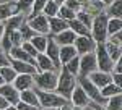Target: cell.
Instances as JSON below:
<instances>
[{
    "label": "cell",
    "mask_w": 122,
    "mask_h": 110,
    "mask_svg": "<svg viewBox=\"0 0 122 110\" xmlns=\"http://www.w3.org/2000/svg\"><path fill=\"white\" fill-rule=\"evenodd\" d=\"M75 86H76V76L68 73L65 66H60V73L57 74L56 92L60 94L62 97H65V99H70V94H72Z\"/></svg>",
    "instance_id": "obj_1"
},
{
    "label": "cell",
    "mask_w": 122,
    "mask_h": 110,
    "mask_svg": "<svg viewBox=\"0 0 122 110\" xmlns=\"http://www.w3.org/2000/svg\"><path fill=\"white\" fill-rule=\"evenodd\" d=\"M34 91H36V96H38L39 107H44V109H59V107H62L64 104L68 102V99L62 97L56 91H42V89H38V87Z\"/></svg>",
    "instance_id": "obj_2"
},
{
    "label": "cell",
    "mask_w": 122,
    "mask_h": 110,
    "mask_svg": "<svg viewBox=\"0 0 122 110\" xmlns=\"http://www.w3.org/2000/svg\"><path fill=\"white\" fill-rule=\"evenodd\" d=\"M106 24H107V15L101 11L99 15H96L93 19H91V26H90V34L94 39V42H106L107 39V29H106Z\"/></svg>",
    "instance_id": "obj_3"
},
{
    "label": "cell",
    "mask_w": 122,
    "mask_h": 110,
    "mask_svg": "<svg viewBox=\"0 0 122 110\" xmlns=\"http://www.w3.org/2000/svg\"><path fill=\"white\" fill-rule=\"evenodd\" d=\"M33 81L38 89L42 91H56L57 73L56 71H36L33 74Z\"/></svg>",
    "instance_id": "obj_4"
},
{
    "label": "cell",
    "mask_w": 122,
    "mask_h": 110,
    "mask_svg": "<svg viewBox=\"0 0 122 110\" xmlns=\"http://www.w3.org/2000/svg\"><path fill=\"white\" fill-rule=\"evenodd\" d=\"M76 82L81 86V89L86 92V96L90 97V101H91V102L101 104V105H104V104H106V101H107V99L101 96L99 87H96L93 82L88 79V76H76Z\"/></svg>",
    "instance_id": "obj_5"
},
{
    "label": "cell",
    "mask_w": 122,
    "mask_h": 110,
    "mask_svg": "<svg viewBox=\"0 0 122 110\" xmlns=\"http://www.w3.org/2000/svg\"><path fill=\"white\" fill-rule=\"evenodd\" d=\"M94 57H96L98 70L106 71V73H111V71H112L114 62L111 60V57L107 55V52H106L104 42H96V47H94Z\"/></svg>",
    "instance_id": "obj_6"
},
{
    "label": "cell",
    "mask_w": 122,
    "mask_h": 110,
    "mask_svg": "<svg viewBox=\"0 0 122 110\" xmlns=\"http://www.w3.org/2000/svg\"><path fill=\"white\" fill-rule=\"evenodd\" d=\"M78 74L76 76H88V74L98 70V65H96V57H94V50L93 52H88V54L78 55Z\"/></svg>",
    "instance_id": "obj_7"
},
{
    "label": "cell",
    "mask_w": 122,
    "mask_h": 110,
    "mask_svg": "<svg viewBox=\"0 0 122 110\" xmlns=\"http://www.w3.org/2000/svg\"><path fill=\"white\" fill-rule=\"evenodd\" d=\"M29 26L33 28L38 34H49V23H47V16L42 15V13H38V15H33V16H28L25 19Z\"/></svg>",
    "instance_id": "obj_8"
},
{
    "label": "cell",
    "mask_w": 122,
    "mask_h": 110,
    "mask_svg": "<svg viewBox=\"0 0 122 110\" xmlns=\"http://www.w3.org/2000/svg\"><path fill=\"white\" fill-rule=\"evenodd\" d=\"M73 47L76 50V55H83V54H88V52H93L94 47H96V42L91 37V34L90 36H76Z\"/></svg>",
    "instance_id": "obj_9"
},
{
    "label": "cell",
    "mask_w": 122,
    "mask_h": 110,
    "mask_svg": "<svg viewBox=\"0 0 122 110\" xmlns=\"http://www.w3.org/2000/svg\"><path fill=\"white\" fill-rule=\"evenodd\" d=\"M70 104L73 105V107H86L88 104H90V97L86 96V92L81 89V86L76 82V86L73 87V91H72V94H70Z\"/></svg>",
    "instance_id": "obj_10"
},
{
    "label": "cell",
    "mask_w": 122,
    "mask_h": 110,
    "mask_svg": "<svg viewBox=\"0 0 122 110\" xmlns=\"http://www.w3.org/2000/svg\"><path fill=\"white\" fill-rule=\"evenodd\" d=\"M0 96L8 102L10 105H15L20 101V91L15 89V86L11 82H3L0 86Z\"/></svg>",
    "instance_id": "obj_11"
},
{
    "label": "cell",
    "mask_w": 122,
    "mask_h": 110,
    "mask_svg": "<svg viewBox=\"0 0 122 110\" xmlns=\"http://www.w3.org/2000/svg\"><path fill=\"white\" fill-rule=\"evenodd\" d=\"M59 49L60 46L57 44L56 41L52 39L51 34H47V46H46V50H44V54L52 60V63L56 65L57 70H60V62H59Z\"/></svg>",
    "instance_id": "obj_12"
},
{
    "label": "cell",
    "mask_w": 122,
    "mask_h": 110,
    "mask_svg": "<svg viewBox=\"0 0 122 110\" xmlns=\"http://www.w3.org/2000/svg\"><path fill=\"white\" fill-rule=\"evenodd\" d=\"M88 79L93 82L96 87H103V86H106L107 82L112 81V74L111 73H106V71H101V70H94V71H91V73L88 74Z\"/></svg>",
    "instance_id": "obj_13"
},
{
    "label": "cell",
    "mask_w": 122,
    "mask_h": 110,
    "mask_svg": "<svg viewBox=\"0 0 122 110\" xmlns=\"http://www.w3.org/2000/svg\"><path fill=\"white\" fill-rule=\"evenodd\" d=\"M11 84L15 86L16 91H25V89H29L34 86V81H33V74H26V73H18L16 78L11 81Z\"/></svg>",
    "instance_id": "obj_14"
},
{
    "label": "cell",
    "mask_w": 122,
    "mask_h": 110,
    "mask_svg": "<svg viewBox=\"0 0 122 110\" xmlns=\"http://www.w3.org/2000/svg\"><path fill=\"white\" fill-rule=\"evenodd\" d=\"M34 60H36V70L38 71H57L56 65L52 63V60L44 52H38Z\"/></svg>",
    "instance_id": "obj_15"
},
{
    "label": "cell",
    "mask_w": 122,
    "mask_h": 110,
    "mask_svg": "<svg viewBox=\"0 0 122 110\" xmlns=\"http://www.w3.org/2000/svg\"><path fill=\"white\" fill-rule=\"evenodd\" d=\"M75 37H76V34L70 29V28H67V29H64V31L54 34L52 39L56 41L59 46H72V44L75 42Z\"/></svg>",
    "instance_id": "obj_16"
},
{
    "label": "cell",
    "mask_w": 122,
    "mask_h": 110,
    "mask_svg": "<svg viewBox=\"0 0 122 110\" xmlns=\"http://www.w3.org/2000/svg\"><path fill=\"white\" fill-rule=\"evenodd\" d=\"M7 54H8V57H10V58H13V60L28 62V63H31V65H34V66H36V60H34L29 54H26V52L21 49V46H13Z\"/></svg>",
    "instance_id": "obj_17"
},
{
    "label": "cell",
    "mask_w": 122,
    "mask_h": 110,
    "mask_svg": "<svg viewBox=\"0 0 122 110\" xmlns=\"http://www.w3.org/2000/svg\"><path fill=\"white\" fill-rule=\"evenodd\" d=\"M10 66L16 71V73H26V74H34L38 70L34 65L28 63V62H21V60H13L10 58Z\"/></svg>",
    "instance_id": "obj_18"
},
{
    "label": "cell",
    "mask_w": 122,
    "mask_h": 110,
    "mask_svg": "<svg viewBox=\"0 0 122 110\" xmlns=\"http://www.w3.org/2000/svg\"><path fill=\"white\" fill-rule=\"evenodd\" d=\"M47 23H49V34H51V36H54V34H57V32H60V31H64V29L68 28L65 19L59 18L57 15L47 18Z\"/></svg>",
    "instance_id": "obj_19"
},
{
    "label": "cell",
    "mask_w": 122,
    "mask_h": 110,
    "mask_svg": "<svg viewBox=\"0 0 122 110\" xmlns=\"http://www.w3.org/2000/svg\"><path fill=\"white\" fill-rule=\"evenodd\" d=\"M16 13H20L16 2H5V3H0V23L5 21L7 18H10L11 15H16Z\"/></svg>",
    "instance_id": "obj_20"
},
{
    "label": "cell",
    "mask_w": 122,
    "mask_h": 110,
    "mask_svg": "<svg viewBox=\"0 0 122 110\" xmlns=\"http://www.w3.org/2000/svg\"><path fill=\"white\" fill-rule=\"evenodd\" d=\"M104 5L99 2V0H86L83 3V7H81V10H85L91 18H94L96 15H99L101 11H104Z\"/></svg>",
    "instance_id": "obj_21"
},
{
    "label": "cell",
    "mask_w": 122,
    "mask_h": 110,
    "mask_svg": "<svg viewBox=\"0 0 122 110\" xmlns=\"http://www.w3.org/2000/svg\"><path fill=\"white\" fill-rule=\"evenodd\" d=\"M75 55H76V50H75V47H73V44L72 46H60V49H59V62H60V66L65 65Z\"/></svg>",
    "instance_id": "obj_22"
},
{
    "label": "cell",
    "mask_w": 122,
    "mask_h": 110,
    "mask_svg": "<svg viewBox=\"0 0 122 110\" xmlns=\"http://www.w3.org/2000/svg\"><path fill=\"white\" fill-rule=\"evenodd\" d=\"M20 101L25 102V104H29V105H34V107H39L38 96H36V91L33 87L25 89V91H20Z\"/></svg>",
    "instance_id": "obj_23"
},
{
    "label": "cell",
    "mask_w": 122,
    "mask_h": 110,
    "mask_svg": "<svg viewBox=\"0 0 122 110\" xmlns=\"http://www.w3.org/2000/svg\"><path fill=\"white\" fill-rule=\"evenodd\" d=\"M23 21H25V16H23V15H20V13H16V15H11L10 18H7L5 21H2V24H3L5 29L13 31V29H18V28L21 26V23H23Z\"/></svg>",
    "instance_id": "obj_24"
},
{
    "label": "cell",
    "mask_w": 122,
    "mask_h": 110,
    "mask_svg": "<svg viewBox=\"0 0 122 110\" xmlns=\"http://www.w3.org/2000/svg\"><path fill=\"white\" fill-rule=\"evenodd\" d=\"M67 24H68V28L75 32L76 36H90V28H86L83 23H80L76 18L67 21Z\"/></svg>",
    "instance_id": "obj_25"
},
{
    "label": "cell",
    "mask_w": 122,
    "mask_h": 110,
    "mask_svg": "<svg viewBox=\"0 0 122 110\" xmlns=\"http://www.w3.org/2000/svg\"><path fill=\"white\" fill-rule=\"evenodd\" d=\"M104 13L107 18H122V0H112Z\"/></svg>",
    "instance_id": "obj_26"
},
{
    "label": "cell",
    "mask_w": 122,
    "mask_h": 110,
    "mask_svg": "<svg viewBox=\"0 0 122 110\" xmlns=\"http://www.w3.org/2000/svg\"><path fill=\"white\" fill-rule=\"evenodd\" d=\"M104 49H106V52H107V55L111 57V60H112L114 63H116L117 60H121V57H122L121 46H116V44H112V42L106 41V42H104Z\"/></svg>",
    "instance_id": "obj_27"
},
{
    "label": "cell",
    "mask_w": 122,
    "mask_h": 110,
    "mask_svg": "<svg viewBox=\"0 0 122 110\" xmlns=\"http://www.w3.org/2000/svg\"><path fill=\"white\" fill-rule=\"evenodd\" d=\"M99 92H101V96H103V97H106V99H107V97H111V96L121 94V92H122V87H121V86H116V84L111 81V82H107L106 86H103V87L99 89Z\"/></svg>",
    "instance_id": "obj_28"
},
{
    "label": "cell",
    "mask_w": 122,
    "mask_h": 110,
    "mask_svg": "<svg viewBox=\"0 0 122 110\" xmlns=\"http://www.w3.org/2000/svg\"><path fill=\"white\" fill-rule=\"evenodd\" d=\"M104 107L107 110H122V96L121 94H116V96L107 97Z\"/></svg>",
    "instance_id": "obj_29"
},
{
    "label": "cell",
    "mask_w": 122,
    "mask_h": 110,
    "mask_svg": "<svg viewBox=\"0 0 122 110\" xmlns=\"http://www.w3.org/2000/svg\"><path fill=\"white\" fill-rule=\"evenodd\" d=\"M29 42L36 47L38 52H44L46 50V46H47V36L46 34H36L34 37H31Z\"/></svg>",
    "instance_id": "obj_30"
},
{
    "label": "cell",
    "mask_w": 122,
    "mask_h": 110,
    "mask_svg": "<svg viewBox=\"0 0 122 110\" xmlns=\"http://www.w3.org/2000/svg\"><path fill=\"white\" fill-rule=\"evenodd\" d=\"M57 11H59V3H56L54 0H47L46 3H44V7H42V10H41V13L46 15L47 18L56 16Z\"/></svg>",
    "instance_id": "obj_31"
},
{
    "label": "cell",
    "mask_w": 122,
    "mask_h": 110,
    "mask_svg": "<svg viewBox=\"0 0 122 110\" xmlns=\"http://www.w3.org/2000/svg\"><path fill=\"white\" fill-rule=\"evenodd\" d=\"M18 31H20V34H21V37H23V42H25V41H31V37H34L36 34H38L26 21L21 23V26L18 28Z\"/></svg>",
    "instance_id": "obj_32"
},
{
    "label": "cell",
    "mask_w": 122,
    "mask_h": 110,
    "mask_svg": "<svg viewBox=\"0 0 122 110\" xmlns=\"http://www.w3.org/2000/svg\"><path fill=\"white\" fill-rule=\"evenodd\" d=\"M106 29H107V36L117 32V31H122V18H107Z\"/></svg>",
    "instance_id": "obj_33"
},
{
    "label": "cell",
    "mask_w": 122,
    "mask_h": 110,
    "mask_svg": "<svg viewBox=\"0 0 122 110\" xmlns=\"http://www.w3.org/2000/svg\"><path fill=\"white\" fill-rule=\"evenodd\" d=\"M0 74H2V78H3L5 82H11L15 78H16L18 73H16L10 65H7V66H2V68H0Z\"/></svg>",
    "instance_id": "obj_34"
},
{
    "label": "cell",
    "mask_w": 122,
    "mask_h": 110,
    "mask_svg": "<svg viewBox=\"0 0 122 110\" xmlns=\"http://www.w3.org/2000/svg\"><path fill=\"white\" fill-rule=\"evenodd\" d=\"M57 16L65 21H70V19L75 18V11H72L70 8H67L65 5H59V11H57Z\"/></svg>",
    "instance_id": "obj_35"
},
{
    "label": "cell",
    "mask_w": 122,
    "mask_h": 110,
    "mask_svg": "<svg viewBox=\"0 0 122 110\" xmlns=\"http://www.w3.org/2000/svg\"><path fill=\"white\" fill-rule=\"evenodd\" d=\"M3 29H5V28H3ZM5 31H8V39H10L11 47H13V46H21V44H23V37H21V34H20L18 29H13V31L5 29Z\"/></svg>",
    "instance_id": "obj_36"
},
{
    "label": "cell",
    "mask_w": 122,
    "mask_h": 110,
    "mask_svg": "<svg viewBox=\"0 0 122 110\" xmlns=\"http://www.w3.org/2000/svg\"><path fill=\"white\" fill-rule=\"evenodd\" d=\"M78 58H80V57L75 55V57H73V58H70L65 65H62V66H65V68H67V71H68V73H72L73 76L78 74Z\"/></svg>",
    "instance_id": "obj_37"
},
{
    "label": "cell",
    "mask_w": 122,
    "mask_h": 110,
    "mask_svg": "<svg viewBox=\"0 0 122 110\" xmlns=\"http://www.w3.org/2000/svg\"><path fill=\"white\" fill-rule=\"evenodd\" d=\"M75 18L78 19L80 23H83L86 28L91 26V19H93V18H91V16H90V15H88V13H86L85 10H78V11L75 13Z\"/></svg>",
    "instance_id": "obj_38"
},
{
    "label": "cell",
    "mask_w": 122,
    "mask_h": 110,
    "mask_svg": "<svg viewBox=\"0 0 122 110\" xmlns=\"http://www.w3.org/2000/svg\"><path fill=\"white\" fill-rule=\"evenodd\" d=\"M86 2V0H65L62 5H65L67 8H70L72 11H78V10H81V7H83V3Z\"/></svg>",
    "instance_id": "obj_39"
},
{
    "label": "cell",
    "mask_w": 122,
    "mask_h": 110,
    "mask_svg": "<svg viewBox=\"0 0 122 110\" xmlns=\"http://www.w3.org/2000/svg\"><path fill=\"white\" fill-rule=\"evenodd\" d=\"M21 49H23L26 54H29L31 57H33V58H36V55H38V50H36V47L33 46L29 41H25V42L21 44Z\"/></svg>",
    "instance_id": "obj_40"
},
{
    "label": "cell",
    "mask_w": 122,
    "mask_h": 110,
    "mask_svg": "<svg viewBox=\"0 0 122 110\" xmlns=\"http://www.w3.org/2000/svg\"><path fill=\"white\" fill-rule=\"evenodd\" d=\"M46 2H47V0H34V2H33V5H31V15H29V16L41 13V10H42V7H44V3H46Z\"/></svg>",
    "instance_id": "obj_41"
},
{
    "label": "cell",
    "mask_w": 122,
    "mask_h": 110,
    "mask_svg": "<svg viewBox=\"0 0 122 110\" xmlns=\"http://www.w3.org/2000/svg\"><path fill=\"white\" fill-rule=\"evenodd\" d=\"M106 41L112 42L116 46H122V31H117V32H114V34H109Z\"/></svg>",
    "instance_id": "obj_42"
},
{
    "label": "cell",
    "mask_w": 122,
    "mask_h": 110,
    "mask_svg": "<svg viewBox=\"0 0 122 110\" xmlns=\"http://www.w3.org/2000/svg\"><path fill=\"white\" fill-rule=\"evenodd\" d=\"M33 2H34V0H16V5H18L20 13H21V11H26V10H31Z\"/></svg>",
    "instance_id": "obj_43"
},
{
    "label": "cell",
    "mask_w": 122,
    "mask_h": 110,
    "mask_svg": "<svg viewBox=\"0 0 122 110\" xmlns=\"http://www.w3.org/2000/svg\"><path fill=\"white\" fill-rule=\"evenodd\" d=\"M15 107H16V110H38L39 107H34V105H29V104H25V102L18 101L16 104H15Z\"/></svg>",
    "instance_id": "obj_44"
},
{
    "label": "cell",
    "mask_w": 122,
    "mask_h": 110,
    "mask_svg": "<svg viewBox=\"0 0 122 110\" xmlns=\"http://www.w3.org/2000/svg\"><path fill=\"white\" fill-rule=\"evenodd\" d=\"M7 65H10V57L7 52H3L2 49H0V68L2 66H7Z\"/></svg>",
    "instance_id": "obj_45"
},
{
    "label": "cell",
    "mask_w": 122,
    "mask_h": 110,
    "mask_svg": "<svg viewBox=\"0 0 122 110\" xmlns=\"http://www.w3.org/2000/svg\"><path fill=\"white\" fill-rule=\"evenodd\" d=\"M88 105H91L94 110H107L106 107H104V105H101V104H96V102H90Z\"/></svg>",
    "instance_id": "obj_46"
},
{
    "label": "cell",
    "mask_w": 122,
    "mask_h": 110,
    "mask_svg": "<svg viewBox=\"0 0 122 110\" xmlns=\"http://www.w3.org/2000/svg\"><path fill=\"white\" fill-rule=\"evenodd\" d=\"M10 104L7 101H5V99H3V97H2V96H0V110H3V109H7V107H8Z\"/></svg>",
    "instance_id": "obj_47"
},
{
    "label": "cell",
    "mask_w": 122,
    "mask_h": 110,
    "mask_svg": "<svg viewBox=\"0 0 122 110\" xmlns=\"http://www.w3.org/2000/svg\"><path fill=\"white\" fill-rule=\"evenodd\" d=\"M73 110H94L91 105H86V107H73Z\"/></svg>",
    "instance_id": "obj_48"
},
{
    "label": "cell",
    "mask_w": 122,
    "mask_h": 110,
    "mask_svg": "<svg viewBox=\"0 0 122 110\" xmlns=\"http://www.w3.org/2000/svg\"><path fill=\"white\" fill-rule=\"evenodd\" d=\"M99 2H101V3H103V5H109V3H111V2H112V0H99Z\"/></svg>",
    "instance_id": "obj_49"
},
{
    "label": "cell",
    "mask_w": 122,
    "mask_h": 110,
    "mask_svg": "<svg viewBox=\"0 0 122 110\" xmlns=\"http://www.w3.org/2000/svg\"><path fill=\"white\" fill-rule=\"evenodd\" d=\"M3 110H16V107H15V105H8L7 109H3Z\"/></svg>",
    "instance_id": "obj_50"
},
{
    "label": "cell",
    "mask_w": 122,
    "mask_h": 110,
    "mask_svg": "<svg viewBox=\"0 0 122 110\" xmlns=\"http://www.w3.org/2000/svg\"><path fill=\"white\" fill-rule=\"evenodd\" d=\"M2 34H3V24L0 23V39H2Z\"/></svg>",
    "instance_id": "obj_51"
},
{
    "label": "cell",
    "mask_w": 122,
    "mask_h": 110,
    "mask_svg": "<svg viewBox=\"0 0 122 110\" xmlns=\"http://www.w3.org/2000/svg\"><path fill=\"white\" fill-rule=\"evenodd\" d=\"M54 2H56V3H59V5H62V3H64L65 0H54Z\"/></svg>",
    "instance_id": "obj_52"
},
{
    "label": "cell",
    "mask_w": 122,
    "mask_h": 110,
    "mask_svg": "<svg viewBox=\"0 0 122 110\" xmlns=\"http://www.w3.org/2000/svg\"><path fill=\"white\" fill-rule=\"evenodd\" d=\"M38 110H56V109H44V107H39Z\"/></svg>",
    "instance_id": "obj_53"
},
{
    "label": "cell",
    "mask_w": 122,
    "mask_h": 110,
    "mask_svg": "<svg viewBox=\"0 0 122 110\" xmlns=\"http://www.w3.org/2000/svg\"><path fill=\"white\" fill-rule=\"evenodd\" d=\"M3 82H5V81H3V78H2V74H0V86H2Z\"/></svg>",
    "instance_id": "obj_54"
},
{
    "label": "cell",
    "mask_w": 122,
    "mask_h": 110,
    "mask_svg": "<svg viewBox=\"0 0 122 110\" xmlns=\"http://www.w3.org/2000/svg\"><path fill=\"white\" fill-rule=\"evenodd\" d=\"M56 110H59V109H56Z\"/></svg>",
    "instance_id": "obj_55"
}]
</instances>
